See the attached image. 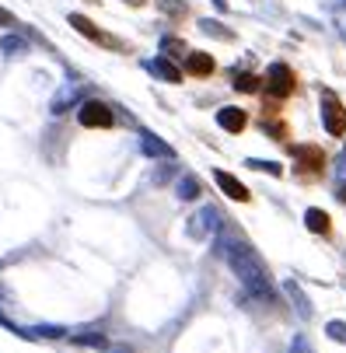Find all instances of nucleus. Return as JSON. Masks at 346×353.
I'll return each instance as SVG.
<instances>
[{
	"instance_id": "obj_1",
	"label": "nucleus",
	"mask_w": 346,
	"mask_h": 353,
	"mask_svg": "<svg viewBox=\"0 0 346 353\" xmlns=\"http://www.w3.org/2000/svg\"><path fill=\"white\" fill-rule=\"evenodd\" d=\"M227 263H231V270L238 273V280L249 287L256 297H273V283H269V273H266V266H263V259L256 256V252L249 248V245H241V241H231L227 245Z\"/></svg>"
},
{
	"instance_id": "obj_2",
	"label": "nucleus",
	"mask_w": 346,
	"mask_h": 353,
	"mask_svg": "<svg viewBox=\"0 0 346 353\" xmlns=\"http://www.w3.org/2000/svg\"><path fill=\"white\" fill-rule=\"evenodd\" d=\"M77 119H81V126H91V130H109V126H116L112 109H109L105 102H98V98H91V102H84V105L77 109Z\"/></svg>"
},
{
	"instance_id": "obj_3",
	"label": "nucleus",
	"mask_w": 346,
	"mask_h": 353,
	"mask_svg": "<svg viewBox=\"0 0 346 353\" xmlns=\"http://www.w3.org/2000/svg\"><path fill=\"white\" fill-rule=\"evenodd\" d=\"M322 123H325V133H332V137L346 133V109L332 91H322Z\"/></svg>"
},
{
	"instance_id": "obj_4",
	"label": "nucleus",
	"mask_w": 346,
	"mask_h": 353,
	"mask_svg": "<svg viewBox=\"0 0 346 353\" xmlns=\"http://www.w3.org/2000/svg\"><path fill=\"white\" fill-rule=\"evenodd\" d=\"M294 84H298V77H294V70H290L287 63H273V67L266 70V91H269L273 98H287V94L294 91Z\"/></svg>"
},
{
	"instance_id": "obj_5",
	"label": "nucleus",
	"mask_w": 346,
	"mask_h": 353,
	"mask_svg": "<svg viewBox=\"0 0 346 353\" xmlns=\"http://www.w3.org/2000/svg\"><path fill=\"white\" fill-rule=\"evenodd\" d=\"M214 231H217V210H214V207H203L200 214L189 221V234H192V238H207V234H214Z\"/></svg>"
},
{
	"instance_id": "obj_6",
	"label": "nucleus",
	"mask_w": 346,
	"mask_h": 353,
	"mask_svg": "<svg viewBox=\"0 0 346 353\" xmlns=\"http://www.w3.org/2000/svg\"><path fill=\"white\" fill-rule=\"evenodd\" d=\"M290 150H294V158H298L301 172H322V165H325L322 147H290Z\"/></svg>"
},
{
	"instance_id": "obj_7",
	"label": "nucleus",
	"mask_w": 346,
	"mask_h": 353,
	"mask_svg": "<svg viewBox=\"0 0 346 353\" xmlns=\"http://www.w3.org/2000/svg\"><path fill=\"white\" fill-rule=\"evenodd\" d=\"M70 25H74L81 35H88L91 42H98V46H119L116 39H109V35H102V32H98V25H94V21H88L84 14H70Z\"/></svg>"
},
{
	"instance_id": "obj_8",
	"label": "nucleus",
	"mask_w": 346,
	"mask_h": 353,
	"mask_svg": "<svg viewBox=\"0 0 346 353\" xmlns=\"http://www.w3.org/2000/svg\"><path fill=\"white\" fill-rule=\"evenodd\" d=\"M217 123H221L227 133H241L245 126H249V116H245L241 109H234V105H227V109L217 112Z\"/></svg>"
},
{
	"instance_id": "obj_9",
	"label": "nucleus",
	"mask_w": 346,
	"mask_h": 353,
	"mask_svg": "<svg viewBox=\"0 0 346 353\" xmlns=\"http://www.w3.org/2000/svg\"><path fill=\"white\" fill-rule=\"evenodd\" d=\"M185 74H192V77H210V74H214V57H210V53H189V57H185Z\"/></svg>"
},
{
	"instance_id": "obj_10",
	"label": "nucleus",
	"mask_w": 346,
	"mask_h": 353,
	"mask_svg": "<svg viewBox=\"0 0 346 353\" xmlns=\"http://www.w3.org/2000/svg\"><path fill=\"white\" fill-rule=\"evenodd\" d=\"M214 179H217V185H221V189H224L231 199H238V203H245V199H252V196H249V189H245V185H241L234 175H227V172H217Z\"/></svg>"
},
{
	"instance_id": "obj_11",
	"label": "nucleus",
	"mask_w": 346,
	"mask_h": 353,
	"mask_svg": "<svg viewBox=\"0 0 346 353\" xmlns=\"http://www.w3.org/2000/svg\"><path fill=\"white\" fill-rule=\"evenodd\" d=\"M283 290L290 294V301H294V305H298V315H301V319H312V301L301 294V287L294 283V280H287V283H283Z\"/></svg>"
},
{
	"instance_id": "obj_12",
	"label": "nucleus",
	"mask_w": 346,
	"mask_h": 353,
	"mask_svg": "<svg viewBox=\"0 0 346 353\" xmlns=\"http://www.w3.org/2000/svg\"><path fill=\"white\" fill-rule=\"evenodd\" d=\"M305 224H308V231H315V234H329V214L325 210H308L305 214Z\"/></svg>"
},
{
	"instance_id": "obj_13",
	"label": "nucleus",
	"mask_w": 346,
	"mask_h": 353,
	"mask_svg": "<svg viewBox=\"0 0 346 353\" xmlns=\"http://www.w3.org/2000/svg\"><path fill=\"white\" fill-rule=\"evenodd\" d=\"M259 84H263V81H259L256 74H238V77H234V91H241V94H256Z\"/></svg>"
},
{
	"instance_id": "obj_14",
	"label": "nucleus",
	"mask_w": 346,
	"mask_h": 353,
	"mask_svg": "<svg viewBox=\"0 0 346 353\" xmlns=\"http://www.w3.org/2000/svg\"><path fill=\"white\" fill-rule=\"evenodd\" d=\"M175 192H179V199H196V196H200V182H196L192 175H185V179L179 182Z\"/></svg>"
},
{
	"instance_id": "obj_15",
	"label": "nucleus",
	"mask_w": 346,
	"mask_h": 353,
	"mask_svg": "<svg viewBox=\"0 0 346 353\" xmlns=\"http://www.w3.org/2000/svg\"><path fill=\"white\" fill-rule=\"evenodd\" d=\"M74 343H77V346H98V350H105V346H109V339H105L102 332H84V336H74Z\"/></svg>"
},
{
	"instance_id": "obj_16",
	"label": "nucleus",
	"mask_w": 346,
	"mask_h": 353,
	"mask_svg": "<svg viewBox=\"0 0 346 353\" xmlns=\"http://www.w3.org/2000/svg\"><path fill=\"white\" fill-rule=\"evenodd\" d=\"M140 140H143V150H147V154H168V147H165V143H158L151 133H143Z\"/></svg>"
},
{
	"instance_id": "obj_17",
	"label": "nucleus",
	"mask_w": 346,
	"mask_h": 353,
	"mask_svg": "<svg viewBox=\"0 0 346 353\" xmlns=\"http://www.w3.org/2000/svg\"><path fill=\"white\" fill-rule=\"evenodd\" d=\"M325 332H329L336 343H346V322H329V325H325Z\"/></svg>"
},
{
	"instance_id": "obj_18",
	"label": "nucleus",
	"mask_w": 346,
	"mask_h": 353,
	"mask_svg": "<svg viewBox=\"0 0 346 353\" xmlns=\"http://www.w3.org/2000/svg\"><path fill=\"white\" fill-rule=\"evenodd\" d=\"M249 168H259V172H269V175H280L283 172L276 161H249Z\"/></svg>"
},
{
	"instance_id": "obj_19",
	"label": "nucleus",
	"mask_w": 346,
	"mask_h": 353,
	"mask_svg": "<svg viewBox=\"0 0 346 353\" xmlns=\"http://www.w3.org/2000/svg\"><path fill=\"white\" fill-rule=\"evenodd\" d=\"M290 353H312V343H308V336H294V343H290Z\"/></svg>"
},
{
	"instance_id": "obj_20",
	"label": "nucleus",
	"mask_w": 346,
	"mask_h": 353,
	"mask_svg": "<svg viewBox=\"0 0 346 353\" xmlns=\"http://www.w3.org/2000/svg\"><path fill=\"white\" fill-rule=\"evenodd\" d=\"M158 70H161V74H165V77H168L172 84H179V81H182V74H179V70H175V67L168 63V60H165V63H158Z\"/></svg>"
},
{
	"instance_id": "obj_21",
	"label": "nucleus",
	"mask_w": 346,
	"mask_h": 353,
	"mask_svg": "<svg viewBox=\"0 0 346 353\" xmlns=\"http://www.w3.org/2000/svg\"><path fill=\"white\" fill-rule=\"evenodd\" d=\"M263 130H266V133H273V137H280V140L287 137V126H283V123H263Z\"/></svg>"
},
{
	"instance_id": "obj_22",
	"label": "nucleus",
	"mask_w": 346,
	"mask_h": 353,
	"mask_svg": "<svg viewBox=\"0 0 346 353\" xmlns=\"http://www.w3.org/2000/svg\"><path fill=\"white\" fill-rule=\"evenodd\" d=\"M339 199H343V203H346V185H343V189H339Z\"/></svg>"
},
{
	"instance_id": "obj_23",
	"label": "nucleus",
	"mask_w": 346,
	"mask_h": 353,
	"mask_svg": "<svg viewBox=\"0 0 346 353\" xmlns=\"http://www.w3.org/2000/svg\"><path fill=\"white\" fill-rule=\"evenodd\" d=\"M126 4H143V0H126Z\"/></svg>"
},
{
	"instance_id": "obj_24",
	"label": "nucleus",
	"mask_w": 346,
	"mask_h": 353,
	"mask_svg": "<svg viewBox=\"0 0 346 353\" xmlns=\"http://www.w3.org/2000/svg\"><path fill=\"white\" fill-rule=\"evenodd\" d=\"M0 21H8V14H4V11H0Z\"/></svg>"
},
{
	"instance_id": "obj_25",
	"label": "nucleus",
	"mask_w": 346,
	"mask_h": 353,
	"mask_svg": "<svg viewBox=\"0 0 346 353\" xmlns=\"http://www.w3.org/2000/svg\"><path fill=\"white\" fill-rule=\"evenodd\" d=\"M112 353H130V350H112Z\"/></svg>"
}]
</instances>
